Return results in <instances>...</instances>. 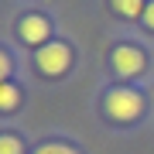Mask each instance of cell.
Returning <instances> with one entry per match:
<instances>
[{
    "mask_svg": "<svg viewBox=\"0 0 154 154\" xmlns=\"http://www.w3.org/2000/svg\"><path fill=\"white\" fill-rule=\"evenodd\" d=\"M17 103H21V93H17L11 82H0V110H4V113H11Z\"/></svg>",
    "mask_w": 154,
    "mask_h": 154,
    "instance_id": "cell-5",
    "label": "cell"
},
{
    "mask_svg": "<svg viewBox=\"0 0 154 154\" xmlns=\"http://www.w3.org/2000/svg\"><path fill=\"white\" fill-rule=\"evenodd\" d=\"M34 154H79L75 147H69V144H41Z\"/></svg>",
    "mask_w": 154,
    "mask_h": 154,
    "instance_id": "cell-8",
    "label": "cell"
},
{
    "mask_svg": "<svg viewBox=\"0 0 154 154\" xmlns=\"http://www.w3.org/2000/svg\"><path fill=\"white\" fill-rule=\"evenodd\" d=\"M110 62H113V72H116V75H123V79L137 75V72L144 69V55H140L137 48H130V45H120V48H113Z\"/></svg>",
    "mask_w": 154,
    "mask_h": 154,
    "instance_id": "cell-3",
    "label": "cell"
},
{
    "mask_svg": "<svg viewBox=\"0 0 154 154\" xmlns=\"http://www.w3.org/2000/svg\"><path fill=\"white\" fill-rule=\"evenodd\" d=\"M34 58H38V69L45 72V75H62V72L72 65V51H69L62 41H48V45H41Z\"/></svg>",
    "mask_w": 154,
    "mask_h": 154,
    "instance_id": "cell-2",
    "label": "cell"
},
{
    "mask_svg": "<svg viewBox=\"0 0 154 154\" xmlns=\"http://www.w3.org/2000/svg\"><path fill=\"white\" fill-rule=\"evenodd\" d=\"M144 24L154 31V4H147V7H144Z\"/></svg>",
    "mask_w": 154,
    "mask_h": 154,
    "instance_id": "cell-10",
    "label": "cell"
},
{
    "mask_svg": "<svg viewBox=\"0 0 154 154\" xmlns=\"http://www.w3.org/2000/svg\"><path fill=\"white\" fill-rule=\"evenodd\" d=\"M140 110H144V99H140V93H134V89H113V93L106 96V113H110L113 120H120V123L137 120Z\"/></svg>",
    "mask_w": 154,
    "mask_h": 154,
    "instance_id": "cell-1",
    "label": "cell"
},
{
    "mask_svg": "<svg viewBox=\"0 0 154 154\" xmlns=\"http://www.w3.org/2000/svg\"><path fill=\"white\" fill-rule=\"evenodd\" d=\"M48 34H51L48 21L38 17V14H31V17L21 21V41H28V45H48Z\"/></svg>",
    "mask_w": 154,
    "mask_h": 154,
    "instance_id": "cell-4",
    "label": "cell"
},
{
    "mask_svg": "<svg viewBox=\"0 0 154 154\" xmlns=\"http://www.w3.org/2000/svg\"><path fill=\"white\" fill-rule=\"evenodd\" d=\"M140 4L144 0H113V11L120 17H140Z\"/></svg>",
    "mask_w": 154,
    "mask_h": 154,
    "instance_id": "cell-6",
    "label": "cell"
},
{
    "mask_svg": "<svg viewBox=\"0 0 154 154\" xmlns=\"http://www.w3.org/2000/svg\"><path fill=\"white\" fill-rule=\"evenodd\" d=\"M7 75H11V58L0 51V82H7Z\"/></svg>",
    "mask_w": 154,
    "mask_h": 154,
    "instance_id": "cell-9",
    "label": "cell"
},
{
    "mask_svg": "<svg viewBox=\"0 0 154 154\" xmlns=\"http://www.w3.org/2000/svg\"><path fill=\"white\" fill-rule=\"evenodd\" d=\"M0 154H24V144L14 134H0Z\"/></svg>",
    "mask_w": 154,
    "mask_h": 154,
    "instance_id": "cell-7",
    "label": "cell"
}]
</instances>
